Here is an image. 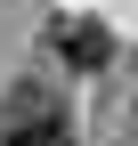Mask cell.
Listing matches in <instances>:
<instances>
[{
  "label": "cell",
  "mask_w": 138,
  "mask_h": 146,
  "mask_svg": "<svg viewBox=\"0 0 138 146\" xmlns=\"http://www.w3.org/2000/svg\"><path fill=\"white\" fill-rule=\"evenodd\" d=\"M0 146H81V138H73V114L41 81H16L8 106H0Z\"/></svg>",
  "instance_id": "obj_1"
},
{
  "label": "cell",
  "mask_w": 138,
  "mask_h": 146,
  "mask_svg": "<svg viewBox=\"0 0 138 146\" xmlns=\"http://www.w3.org/2000/svg\"><path fill=\"white\" fill-rule=\"evenodd\" d=\"M49 57H57L65 73H98L114 57V33L98 25V16H49Z\"/></svg>",
  "instance_id": "obj_2"
}]
</instances>
